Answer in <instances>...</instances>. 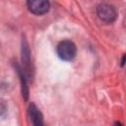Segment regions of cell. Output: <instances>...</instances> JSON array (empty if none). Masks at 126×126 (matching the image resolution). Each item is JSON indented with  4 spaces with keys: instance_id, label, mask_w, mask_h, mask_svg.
Masks as SVG:
<instances>
[{
    "instance_id": "1",
    "label": "cell",
    "mask_w": 126,
    "mask_h": 126,
    "mask_svg": "<svg viewBox=\"0 0 126 126\" xmlns=\"http://www.w3.org/2000/svg\"><path fill=\"white\" fill-rule=\"evenodd\" d=\"M57 55L64 61H71L77 54V47L71 40L60 41L56 47Z\"/></svg>"
},
{
    "instance_id": "2",
    "label": "cell",
    "mask_w": 126,
    "mask_h": 126,
    "mask_svg": "<svg viewBox=\"0 0 126 126\" xmlns=\"http://www.w3.org/2000/svg\"><path fill=\"white\" fill-rule=\"evenodd\" d=\"M96 13H97L98 18L102 22H105V23H112L116 19V16H117L115 8L106 3L100 4L96 9Z\"/></svg>"
},
{
    "instance_id": "3",
    "label": "cell",
    "mask_w": 126,
    "mask_h": 126,
    "mask_svg": "<svg viewBox=\"0 0 126 126\" xmlns=\"http://www.w3.org/2000/svg\"><path fill=\"white\" fill-rule=\"evenodd\" d=\"M27 5L29 10L34 15H42L49 10L48 0H27Z\"/></svg>"
},
{
    "instance_id": "4",
    "label": "cell",
    "mask_w": 126,
    "mask_h": 126,
    "mask_svg": "<svg viewBox=\"0 0 126 126\" xmlns=\"http://www.w3.org/2000/svg\"><path fill=\"white\" fill-rule=\"evenodd\" d=\"M29 114H30V117L34 125H36V126L42 125V123H43L42 115H41L40 111L38 110V108L33 103L30 104V106H29Z\"/></svg>"
}]
</instances>
